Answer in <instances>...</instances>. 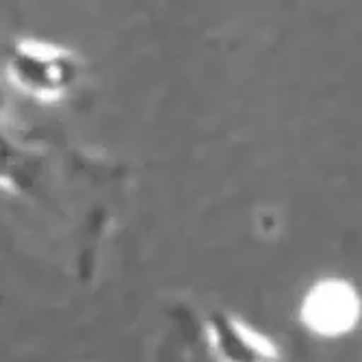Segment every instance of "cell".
Returning <instances> with one entry per match:
<instances>
[{"mask_svg": "<svg viewBox=\"0 0 362 362\" xmlns=\"http://www.w3.org/2000/svg\"><path fill=\"white\" fill-rule=\"evenodd\" d=\"M300 317L306 330L321 339L349 334L360 319V298L354 284L325 278L315 282L302 300Z\"/></svg>", "mask_w": 362, "mask_h": 362, "instance_id": "cell-1", "label": "cell"}, {"mask_svg": "<svg viewBox=\"0 0 362 362\" xmlns=\"http://www.w3.org/2000/svg\"><path fill=\"white\" fill-rule=\"evenodd\" d=\"M209 343L219 362H280L278 345L233 315L209 321Z\"/></svg>", "mask_w": 362, "mask_h": 362, "instance_id": "cell-2", "label": "cell"}]
</instances>
